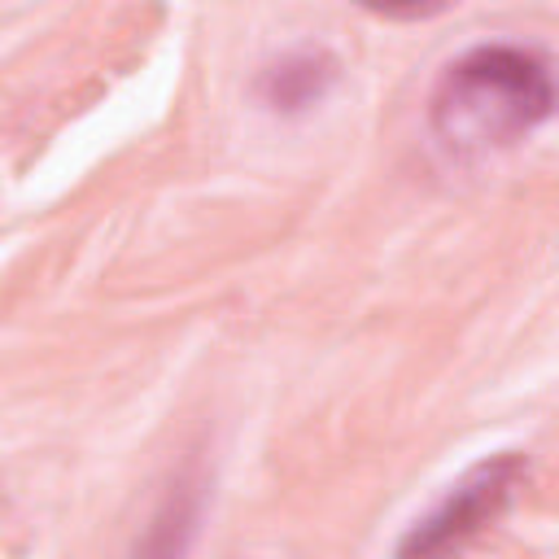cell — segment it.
<instances>
[{"mask_svg": "<svg viewBox=\"0 0 559 559\" xmlns=\"http://www.w3.org/2000/svg\"><path fill=\"white\" fill-rule=\"evenodd\" d=\"M555 109L542 52L520 44H476L454 57L428 100V122L450 153H489L524 140Z\"/></svg>", "mask_w": 559, "mask_h": 559, "instance_id": "cell-1", "label": "cell"}, {"mask_svg": "<svg viewBox=\"0 0 559 559\" xmlns=\"http://www.w3.org/2000/svg\"><path fill=\"white\" fill-rule=\"evenodd\" d=\"M524 476H528V459L520 450H502L472 463L450 485V493L402 533L393 559H454L476 533H485L511 507Z\"/></svg>", "mask_w": 559, "mask_h": 559, "instance_id": "cell-2", "label": "cell"}, {"mask_svg": "<svg viewBox=\"0 0 559 559\" xmlns=\"http://www.w3.org/2000/svg\"><path fill=\"white\" fill-rule=\"evenodd\" d=\"M336 74H341V66L328 48H293L258 74V96L266 109L293 118V114L314 109L332 92Z\"/></svg>", "mask_w": 559, "mask_h": 559, "instance_id": "cell-3", "label": "cell"}, {"mask_svg": "<svg viewBox=\"0 0 559 559\" xmlns=\"http://www.w3.org/2000/svg\"><path fill=\"white\" fill-rule=\"evenodd\" d=\"M201 502H205V485L197 472H183L166 498L157 502L153 520L144 524L131 559H183L192 537H197V520H201Z\"/></svg>", "mask_w": 559, "mask_h": 559, "instance_id": "cell-4", "label": "cell"}]
</instances>
